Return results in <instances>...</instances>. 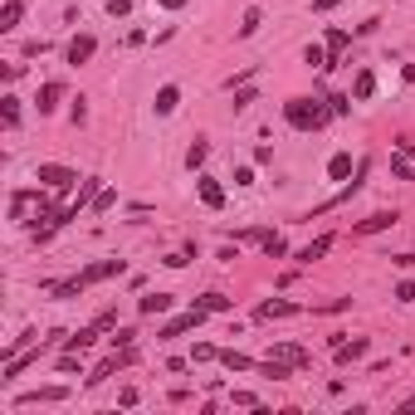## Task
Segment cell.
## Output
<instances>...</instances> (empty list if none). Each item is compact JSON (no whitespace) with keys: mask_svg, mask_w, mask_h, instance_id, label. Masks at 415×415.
<instances>
[{"mask_svg":"<svg viewBox=\"0 0 415 415\" xmlns=\"http://www.w3.org/2000/svg\"><path fill=\"white\" fill-rule=\"evenodd\" d=\"M0 112H5V122L15 127V122H20V98H0Z\"/></svg>","mask_w":415,"mask_h":415,"instance_id":"484cf974","label":"cell"},{"mask_svg":"<svg viewBox=\"0 0 415 415\" xmlns=\"http://www.w3.org/2000/svg\"><path fill=\"white\" fill-rule=\"evenodd\" d=\"M327 249H332V235H317V239H312L308 249H298V254H294V259H298V264H312V259H322V254H327Z\"/></svg>","mask_w":415,"mask_h":415,"instance_id":"4fadbf2b","label":"cell"},{"mask_svg":"<svg viewBox=\"0 0 415 415\" xmlns=\"http://www.w3.org/2000/svg\"><path fill=\"white\" fill-rule=\"evenodd\" d=\"M347 44H352V34H347V29H327V69H332V64H342V49H347Z\"/></svg>","mask_w":415,"mask_h":415,"instance_id":"9c48e42d","label":"cell"},{"mask_svg":"<svg viewBox=\"0 0 415 415\" xmlns=\"http://www.w3.org/2000/svg\"><path fill=\"white\" fill-rule=\"evenodd\" d=\"M132 10V0H107V15H127Z\"/></svg>","mask_w":415,"mask_h":415,"instance_id":"1f68e13d","label":"cell"},{"mask_svg":"<svg viewBox=\"0 0 415 415\" xmlns=\"http://www.w3.org/2000/svg\"><path fill=\"white\" fill-rule=\"evenodd\" d=\"M206 142H196V147H191V152H186V166H191V171H196V166H201V162H206Z\"/></svg>","mask_w":415,"mask_h":415,"instance_id":"4316f807","label":"cell"},{"mask_svg":"<svg viewBox=\"0 0 415 415\" xmlns=\"http://www.w3.org/2000/svg\"><path fill=\"white\" fill-rule=\"evenodd\" d=\"M401 411H415V396H406V401H401Z\"/></svg>","mask_w":415,"mask_h":415,"instance_id":"e575fe53","label":"cell"},{"mask_svg":"<svg viewBox=\"0 0 415 415\" xmlns=\"http://www.w3.org/2000/svg\"><path fill=\"white\" fill-rule=\"evenodd\" d=\"M210 357H220V352H215L210 342H196V362H210Z\"/></svg>","mask_w":415,"mask_h":415,"instance_id":"4dcf8cb0","label":"cell"},{"mask_svg":"<svg viewBox=\"0 0 415 415\" xmlns=\"http://www.w3.org/2000/svg\"><path fill=\"white\" fill-rule=\"evenodd\" d=\"M112 274H122V259H103V264H88L79 279H84V289H88V284H98V279H112Z\"/></svg>","mask_w":415,"mask_h":415,"instance_id":"ba28073f","label":"cell"},{"mask_svg":"<svg viewBox=\"0 0 415 415\" xmlns=\"http://www.w3.org/2000/svg\"><path fill=\"white\" fill-rule=\"evenodd\" d=\"M34 176H39L49 191H69V186L79 181V176H74L69 166H59V162H39V171H34Z\"/></svg>","mask_w":415,"mask_h":415,"instance_id":"7a4b0ae2","label":"cell"},{"mask_svg":"<svg viewBox=\"0 0 415 415\" xmlns=\"http://www.w3.org/2000/svg\"><path fill=\"white\" fill-rule=\"evenodd\" d=\"M396 220H401L396 210H376V215H367V220L357 225V235H381V230H391Z\"/></svg>","mask_w":415,"mask_h":415,"instance_id":"5b68a950","label":"cell"},{"mask_svg":"<svg viewBox=\"0 0 415 415\" xmlns=\"http://www.w3.org/2000/svg\"><path fill=\"white\" fill-rule=\"evenodd\" d=\"M162 5H166V10H181V5H186V0H162Z\"/></svg>","mask_w":415,"mask_h":415,"instance_id":"836d02e7","label":"cell"},{"mask_svg":"<svg viewBox=\"0 0 415 415\" xmlns=\"http://www.w3.org/2000/svg\"><path fill=\"white\" fill-rule=\"evenodd\" d=\"M337 5H342V0H312V10H317V15H322V10H337Z\"/></svg>","mask_w":415,"mask_h":415,"instance_id":"d6a6232c","label":"cell"},{"mask_svg":"<svg viewBox=\"0 0 415 415\" xmlns=\"http://www.w3.org/2000/svg\"><path fill=\"white\" fill-rule=\"evenodd\" d=\"M347 171H352V152H337V157L327 162V176H332V181H342Z\"/></svg>","mask_w":415,"mask_h":415,"instance_id":"ac0fdd59","label":"cell"},{"mask_svg":"<svg viewBox=\"0 0 415 415\" xmlns=\"http://www.w3.org/2000/svg\"><path fill=\"white\" fill-rule=\"evenodd\" d=\"M391 171H396L401 181H415V166H411V157H406V152H396V157H391Z\"/></svg>","mask_w":415,"mask_h":415,"instance_id":"603a6c76","label":"cell"},{"mask_svg":"<svg viewBox=\"0 0 415 415\" xmlns=\"http://www.w3.org/2000/svg\"><path fill=\"white\" fill-rule=\"evenodd\" d=\"M20 10H25V0H5V10H0V29H15V25H20Z\"/></svg>","mask_w":415,"mask_h":415,"instance_id":"44dd1931","label":"cell"},{"mask_svg":"<svg viewBox=\"0 0 415 415\" xmlns=\"http://www.w3.org/2000/svg\"><path fill=\"white\" fill-rule=\"evenodd\" d=\"M269 357H279V362H289V367H308L312 357L303 352V347H294V342H274L269 347Z\"/></svg>","mask_w":415,"mask_h":415,"instance_id":"52a82bcc","label":"cell"},{"mask_svg":"<svg viewBox=\"0 0 415 415\" xmlns=\"http://www.w3.org/2000/svg\"><path fill=\"white\" fill-rule=\"evenodd\" d=\"M371 88H376V74H371V69H362V74H357V84H352V98H357V103H367V98H371Z\"/></svg>","mask_w":415,"mask_h":415,"instance_id":"2e32d148","label":"cell"},{"mask_svg":"<svg viewBox=\"0 0 415 415\" xmlns=\"http://www.w3.org/2000/svg\"><path fill=\"white\" fill-rule=\"evenodd\" d=\"M176 103H181V88H176V84H166V88H162V93H157V117H166V112H176Z\"/></svg>","mask_w":415,"mask_h":415,"instance_id":"5bb4252c","label":"cell"},{"mask_svg":"<svg viewBox=\"0 0 415 415\" xmlns=\"http://www.w3.org/2000/svg\"><path fill=\"white\" fill-rule=\"evenodd\" d=\"M69 396V386H39V391H25V396H15V406H39V401H64Z\"/></svg>","mask_w":415,"mask_h":415,"instance_id":"8992f818","label":"cell"},{"mask_svg":"<svg viewBox=\"0 0 415 415\" xmlns=\"http://www.w3.org/2000/svg\"><path fill=\"white\" fill-rule=\"evenodd\" d=\"M201 322H206V308L196 303V308H191V312H181V317H171V322H166V327H162L157 337H181V332H191V327H201Z\"/></svg>","mask_w":415,"mask_h":415,"instance_id":"3957f363","label":"cell"},{"mask_svg":"<svg viewBox=\"0 0 415 415\" xmlns=\"http://www.w3.org/2000/svg\"><path fill=\"white\" fill-rule=\"evenodd\" d=\"M132 342H137V332H132V327H117V337H112V347H132Z\"/></svg>","mask_w":415,"mask_h":415,"instance_id":"f1b7e54d","label":"cell"},{"mask_svg":"<svg viewBox=\"0 0 415 415\" xmlns=\"http://www.w3.org/2000/svg\"><path fill=\"white\" fill-rule=\"evenodd\" d=\"M107 206H117V191H107V186H103L98 201H93V210H107Z\"/></svg>","mask_w":415,"mask_h":415,"instance_id":"f546056e","label":"cell"},{"mask_svg":"<svg viewBox=\"0 0 415 415\" xmlns=\"http://www.w3.org/2000/svg\"><path fill=\"white\" fill-rule=\"evenodd\" d=\"M59 98H64V84H44V88H39V112H54Z\"/></svg>","mask_w":415,"mask_h":415,"instance_id":"e0dca14e","label":"cell"},{"mask_svg":"<svg viewBox=\"0 0 415 415\" xmlns=\"http://www.w3.org/2000/svg\"><path fill=\"white\" fill-rule=\"evenodd\" d=\"M201 308L206 312H230V298H225V294H201Z\"/></svg>","mask_w":415,"mask_h":415,"instance_id":"cb8c5ba5","label":"cell"},{"mask_svg":"<svg viewBox=\"0 0 415 415\" xmlns=\"http://www.w3.org/2000/svg\"><path fill=\"white\" fill-rule=\"evenodd\" d=\"M259 244H264V254H269V259H284V254H289V239H284V235H264Z\"/></svg>","mask_w":415,"mask_h":415,"instance_id":"d6986e66","label":"cell"},{"mask_svg":"<svg viewBox=\"0 0 415 415\" xmlns=\"http://www.w3.org/2000/svg\"><path fill=\"white\" fill-rule=\"evenodd\" d=\"M196 191H201V201H206L210 210H220V206H225V186H220V181L201 176V181H196Z\"/></svg>","mask_w":415,"mask_h":415,"instance_id":"8fae6325","label":"cell"},{"mask_svg":"<svg viewBox=\"0 0 415 415\" xmlns=\"http://www.w3.org/2000/svg\"><path fill=\"white\" fill-rule=\"evenodd\" d=\"M220 362H225L230 371H254V362H249L244 352H235V347H230V352H220Z\"/></svg>","mask_w":415,"mask_h":415,"instance_id":"ffe728a7","label":"cell"},{"mask_svg":"<svg viewBox=\"0 0 415 415\" xmlns=\"http://www.w3.org/2000/svg\"><path fill=\"white\" fill-rule=\"evenodd\" d=\"M327 117H332V107L312 103V98H289V103H284V122L298 127V132H317Z\"/></svg>","mask_w":415,"mask_h":415,"instance_id":"6da1fadb","label":"cell"},{"mask_svg":"<svg viewBox=\"0 0 415 415\" xmlns=\"http://www.w3.org/2000/svg\"><path fill=\"white\" fill-rule=\"evenodd\" d=\"M259 20H264V10L254 5V10H244V20H239V39H249L254 29H259Z\"/></svg>","mask_w":415,"mask_h":415,"instance_id":"7402d4cb","label":"cell"},{"mask_svg":"<svg viewBox=\"0 0 415 415\" xmlns=\"http://www.w3.org/2000/svg\"><path fill=\"white\" fill-rule=\"evenodd\" d=\"M332 357L347 367V362H362L367 357V337H352V342H342V347H332Z\"/></svg>","mask_w":415,"mask_h":415,"instance_id":"30bf717a","label":"cell"},{"mask_svg":"<svg viewBox=\"0 0 415 415\" xmlns=\"http://www.w3.org/2000/svg\"><path fill=\"white\" fill-rule=\"evenodd\" d=\"M396 298H401V303H415V279H406V284H396Z\"/></svg>","mask_w":415,"mask_h":415,"instance_id":"83f0119b","label":"cell"},{"mask_svg":"<svg viewBox=\"0 0 415 415\" xmlns=\"http://www.w3.org/2000/svg\"><path fill=\"white\" fill-rule=\"evenodd\" d=\"M137 308L147 312V317H157V312H171V308H176V298H171V294H147Z\"/></svg>","mask_w":415,"mask_h":415,"instance_id":"7c38bea8","label":"cell"},{"mask_svg":"<svg viewBox=\"0 0 415 415\" xmlns=\"http://www.w3.org/2000/svg\"><path fill=\"white\" fill-rule=\"evenodd\" d=\"M303 59H308L312 69H327V49H322V44H308V49H303Z\"/></svg>","mask_w":415,"mask_h":415,"instance_id":"d4e9b609","label":"cell"},{"mask_svg":"<svg viewBox=\"0 0 415 415\" xmlns=\"http://www.w3.org/2000/svg\"><path fill=\"white\" fill-rule=\"evenodd\" d=\"M289 312H298V308H294V303H284V298H269V303H259V308H254V317L264 322V317H289Z\"/></svg>","mask_w":415,"mask_h":415,"instance_id":"9a60e30c","label":"cell"},{"mask_svg":"<svg viewBox=\"0 0 415 415\" xmlns=\"http://www.w3.org/2000/svg\"><path fill=\"white\" fill-rule=\"evenodd\" d=\"M93 49H98V39H93V34H74V39H69V64H88V59H93Z\"/></svg>","mask_w":415,"mask_h":415,"instance_id":"277c9868","label":"cell"}]
</instances>
